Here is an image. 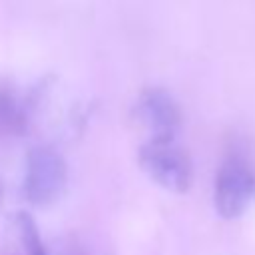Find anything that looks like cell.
<instances>
[{"label": "cell", "instance_id": "cell-1", "mask_svg": "<svg viewBox=\"0 0 255 255\" xmlns=\"http://www.w3.org/2000/svg\"><path fill=\"white\" fill-rule=\"evenodd\" d=\"M137 161L141 169L163 189L185 193L191 185V159L175 139H147L139 151Z\"/></svg>", "mask_w": 255, "mask_h": 255}, {"label": "cell", "instance_id": "cell-2", "mask_svg": "<svg viewBox=\"0 0 255 255\" xmlns=\"http://www.w3.org/2000/svg\"><path fill=\"white\" fill-rule=\"evenodd\" d=\"M66 181H68L66 161L54 147L36 145L28 151L22 191L30 203L40 207L54 203L62 195Z\"/></svg>", "mask_w": 255, "mask_h": 255}, {"label": "cell", "instance_id": "cell-3", "mask_svg": "<svg viewBox=\"0 0 255 255\" xmlns=\"http://www.w3.org/2000/svg\"><path fill=\"white\" fill-rule=\"evenodd\" d=\"M255 197V173L241 153H229L215 177L213 201L221 217H237Z\"/></svg>", "mask_w": 255, "mask_h": 255}, {"label": "cell", "instance_id": "cell-4", "mask_svg": "<svg viewBox=\"0 0 255 255\" xmlns=\"http://www.w3.org/2000/svg\"><path fill=\"white\" fill-rule=\"evenodd\" d=\"M135 114L151 139H175L181 128V110L163 88L143 90L135 104Z\"/></svg>", "mask_w": 255, "mask_h": 255}, {"label": "cell", "instance_id": "cell-5", "mask_svg": "<svg viewBox=\"0 0 255 255\" xmlns=\"http://www.w3.org/2000/svg\"><path fill=\"white\" fill-rule=\"evenodd\" d=\"M26 124L28 120L24 106L10 90L0 88V133L20 135L26 131Z\"/></svg>", "mask_w": 255, "mask_h": 255}, {"label": "cell", "instance_id": "cell-6", "mask_svg": "<svg viewBox=\"0 0 255 255\" xmlns=\"http://www.w3.org/2000/svg\"><path fill=\"white\" fill-rule=\"evenodd\" d=\"M18 229H20V237H22V245H24V255H48L44 241L40 237L38 225L32 219V215L22 211L18 215Z\"/></svg>", "mask_w": 255, "mask_h": 255}]
</instances>
